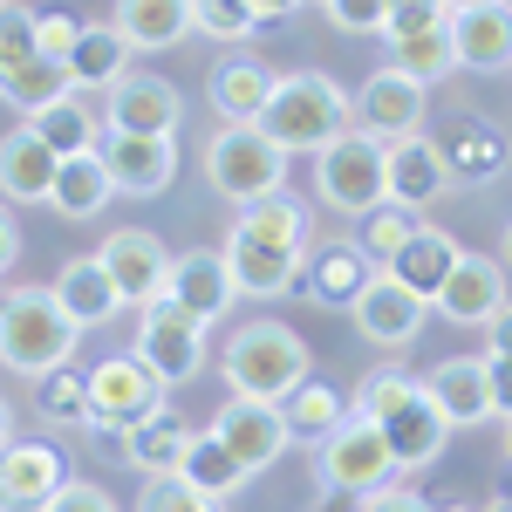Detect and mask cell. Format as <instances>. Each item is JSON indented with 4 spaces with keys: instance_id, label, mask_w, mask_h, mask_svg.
Segmentation results:
<instances>
[{
    "instance_id": "1",
    "label": "cell",
    "mask_w": 512,
    "mask_h": 512,
    "mask_svg": "<svg viewBox=\"0 0 512 512\" xmlns=\"http://www.w3.org/2000/svg\"><path fill=\"white\" fill-rule=\"evenodd\" d=\"M260 137H274V151H308L315 158L321 144H335L342 130H355V103L349 89L335 76H321V69H301V76H280L274 96H267V110L253 123Z\"/></svg>"
},
{
    "instance_id": "2",
    "label": "cell",
    "mask_w": 512,
    "mask_h": 512,
    "mask_svg": "<svg viewBox=\"0 0 512 512\" xmlns=\"http://www.w3.org/2000/svg\"><path fill=\"white\" fill-rule=\"evenodd\" d=\"M76 342L82 328L62 308H55V287H14L0 294V362L14 376H55L76 362Z\"/></svg>"
},
{
    "instance_id": "3",
    "label": "cell",
    "mask_w": 512,
    "mask_h": 512,
    "mask_svg": "<svg viewBox=\"0 0 512 512\" xmlns=\"http://www.w3.org/2000/svg\"><path fill=\"white\" fill-rule=\"evenodd\" d=\"M219 369H226V390L233 396H246V403H280V396H294L308 383V342L274 315L246 321V328H233Z\"/></svg>"
},
{
    "instance_id": "4",
    "label": "cell",
    "mask_w": 512,
    "mask_h": 512,
    "mask_svg": "<svg viewBox=\"0 0 512 512\" xmlns=\"http://www.w3.org/2000/svg\"><path fill=\"white\" fill-rule=\"evenodd\" d=\"M205 185L246 212L260 198L287 192V151H274V137H260L253 123H226L205 144Z\"/></svg>"
},
{
    "instance_id": "5",
    "label": "cell",
    "mask_w": 512,
    "mask_h": 512,
    "mask_svg": "<svg viewBox=\"0 0 512 512\" xmlns=\"http://www.w3.org/2000/svg\"><path fill=\"white\" fill-rule=\"evenodd\" d=\"M396 478H403V465L390 458V444H383V431H376L369 417H342V424L315 444V485L321 492L369 499V492H383Z\"/></svg>"
},
{
    "instance_id": "6",
    "label": "cell",
    "mask_w": 512,
    "mask_h": 512,
    "mask_svg": "<svg viewBox=\"0 0 512 512\" xmlns=\"http://www.w3.org/2000/svg\"><path fill=\"white\" fill-rule=\"evenodd\" d=\"M315 198L328 212H349V219L390 205L383 198V144L369 130H342L335 144H321L315 151Z\"/></svg>"
},
{
    "instance_id": "7",
    "label": "cell",
    "mask_w": 512,
    "mask_h": 512,
    "mask_svg": "<svg viewBox=\"0 0 512 512\" xmlns=\"http://www.w3.org/2000/svg\"><path fill=\"white\" fill-rule=\"evenodd\" d=\"M89 431H137L144 417H158V410H171L164 403V383L137 362V355H110V362H96L89 376Z\"/></svg>"
},
{
    "instance_id": "8",
    "label": "cell",
    "mask_w": 512,
    "mask_h": 512,
    "mask_svg": "<svg viewBox=\"0 0 512 512\" xmlns=\"http://www.w3.org/2000/svg\"><path fill=\"white\" fill-rule=\"evenodd\" d=\"M130 355L158 376L164 390H178V383H192L198 369H205V321H192L185 308H171V301H151V308H137V342Z\"/></svg>"
},
{
    "instance_id": "9",
    "label": "cell",
    "mask_w": 512,
    "mask_h": 512,
    "mask_svg": "<svg viewBox=\"0 0 512 512\" xmlns=\"http://www.w3.org/2000/svg\"><path fill=\"white\" fill-rule=\"evenodd\" d=\"M355 103V130H369L376 144H396V137H424V110H431V89L396 69H376L349 96Z\"/></svg>"
},
{
    "instance_id": "10",
    "label": "cell",
    "mask_w": 512,
    "mask_h": 512,
    "mask_svg": "<svg viewBox=\"0 0 512 512\" xmlns=\"http://www.w3.org/2000/svg\"><path fill=\"white\" fill-rule=\"evenodd\" d=\"M96 260H103V274L117 280L123 308H151L164 301V274H171V253H164L158 233H144V226H123L96 246Z\"/></svg>"
},
{
    "instance_id": "11",
    "label": "cell",
    "mask_w": 512,
    "mask_h": 512,
    "mask_svg": "<svg viewBox=\"0 0 512 512\" xmlns=\"http://www.w3.org/2000/svg\"><path fill=\"white\" fill-rule=\"evenodd\" d=\"M96 158L110 171V192L123 198H158L178 178V144L171 137H130V130H103Z\"/></svg>"
},
{
    "instance_id": "12",
    "label": "cell",
    "mask_w": 512,
    "mask_h": 512,
    "mask_svg": "<svg viewBox=\"0 0 512 512\" xmlns=\"http://www.w3.org/2000/svg\"><path fill=\"white\" fill-rule=\"evenodd\" d=\"M212 437L233 451L239 465H246V478L267 472L274 458H287V417H280V403H246V396H233V403H219V417H212Z\"/></svg>"
},
{
    "instance_id": "13",
    "label": "cell",
    "mask_w": 512,
    "mask_h": 512,
    "mask_svg": "<svg viewBox=\"0 0 512 512\" xmlns=\"http://www.w3.org/2000/svg\"><path fill=\"white\" fill-rule=\"evenodd\" d=\"M349 315H355V335H362V342H376V349H403V342H417V328H424V315H431V301L410 294L403 280L376 274L349 301Z\"/></svg>"
},
{
    "instance_id": "14",
    "label": "cell",
    "mask_w": 512,
    "mask_h": 512,
    "mask_svg": "<svg viewBox=\"0 0 512 512\" xmlns=\"http://www.w3.org/2000/svg\"><path fill=\"white\" fill-rule=\"evenodd\" d=\"M219 253H226L233 294H253V301H274V294H287V287L301 280V267H308V253H294V246H274V239L246 233V226H233Z\"/></svg>"
},
{
    "instance_id": "15",
    "label": "cell",
    "mask_w": 512,
    "mask_h": 512,
    "mask_svg": "<svg viewBox=\"0 0 512 512\" xmlns=\"http://www.w3.org/2000/svg\"><path fill=\"white\" fill-rule=\"evenodd\" d=\"M506 301H512L506 294V267H499L492 253H458L451 280L437 287V315L458 321V328H485Z\"/></svg>"
},
{
    "instance_id": "16",
    "label": "cell",
    "mask_w": 512,
    "mask_h": 512,
    "mask_svg": "<svg viewBox=\"0 0 512 512\" xmlns=\"http://www.w3.org/2000/svg\"><path fill=\"white\" fill-rule=\"evenodd\" d=\"M164 301L212 328V321L239 301V294H233V274H226V253H212V246L178 253V260H171V274H164Z\"/></svg>"
},
{
    "instance_id": "17",
    "label": "cell",
    "mask_w": 512,
    "mask_h": 512,
    "mask_svg": "<svg viewBox=\"0 0 512 512\" xmlns=\"http://www.w3.org/2000/svg\"><path fill=\"white\" fill-rule=\"evenodd\" d=\"M69 485V465L55 444H7L0 451V512H41Z\"/></svg>"
},
{
    "instance_id": "18",
    "label": "cell",
    "mask_w": 512,
    "mask_h": 512,
    "mask_svg": "<svg viewBox=\"0 0 512 512\" xmlns=\"http://www.w3.org/2000/svg\"><path fill=\"white\" fill-rule=\"evenodd\" d=\"M110 130H130V137H171L178 117H185V103H178V89L164 76H117L110 89Z\"/></svg>"
},
{
    "instance_id": "19",
    "label": "cell",
    "mask_w": 512,
    "mask_h": 512,
    "mask_svg": "<svg viewBox=\"0 0 512 512\" xmlns=\"http://www.w3.org/2000/svg\"><path fill=\"white\" fill-rule=\"evenodd\" d=\"M424 396L437 403V417L451 424V431H472L492 417V390H485V355H451V362H437L417 376Z\"/></svg>"
},
{
    "instance_id": "20",
    "label": "cell",
    "mask_w": 512,
    "mask_h": 512,
    "mask_svg": "<svg viewBox=\"0 0 512 512\" xmlns=\"http://www.w3.org/2000/svg\"><path fill=\"white\" fill-rule=\"evenodd\" d=\"M437 192H451V178H444V158H437L431 137H396V144H383V198L390 205L424 212Z\"/></svg>"
},
{
    "instance_id": "21",
    "label": "cell",
    "mask_w": 512,
    "mask_h": 512,
    "mask_svg": "<svg viewBox=\"0 0 512 512\" xmlns=\"http://www.w3.org/2000/svg\"><path fill=\"white\" fill-rule=\"evenodd\" d=\"M451 62L472 69V76H499L512 69V7H472V14H451Z\"/></svg>"
},
{
    "instance_id": "22",
    "label": "cell",
    "mask_w": 512,
    "mask_h": 512,
    "mask_svg": "<svg viewBox=\"0 0 512 512\" xmlns=\"http://www.w3.org/2000/svg\"><path fill=\"white\" fill-rule=\"evenodd\" d=\"M376 431H383V444H390V458L403 465V472L437 465V458H444V444H451V424L437 417V403L424 396V383H417V396H410L403 410H390Z\"/></svg>"
},
{
    "instance_id": "23",
    "label": "cell",
    "mask_w": 512,
    "mask_h": 512,
    "mask_svg": "<svg viewBox=\"0 0 512 512\" xmlns=\"http://www.w3.org/2000/svg\"><path fill=\"white\" fill-rule=\"evenodd\" d=\"M458 253H465V246H458V239L444 233V226H424V219H417V226H410V239L396 246V260L383 267V274H390V280H403L410 294H424V301H437V287L451 280V267H458Z\"/></svg>"
},
{
    "instance_id": "24",
    "label": "cell",
    "mask_w": 512,
    "mask_h": 512,
    "mask_svg": "<svg viewBox=\"0 0 512 512\" xmlns=\"http://www.w3.org/2000/svg\"><path fill=\"white\" fill-rule=\"evenodd\" d=\"M55 164L62 158L41 144L28 123L7 130V137H0V192L21 198V205H48V198H55Z\"/></svg>"
},
{
    "instance_id": "25",
    "label": "cell",
    "mask_w": 512,
    "mask_h": 512,
    "mask_svg": "<svg viewBox=\"0 0 512 512\" xmlns=\"http://www.w3.org/2000/svg\"><path fill=\"white\" fill-rule=\"evenodd\" d=\"M437 158H444V178L451 185H478V178H499V164H506V137L492 130V123L478 117H458L444 137H431Z\"/></svg>"
},
{
    "instance_id": "26",
    "label": "cell",
    "mask_w": 512,
    "mask_h": 512,
    "mask_svg": "<svg viewBox=\"0 0 512 512\" xmlns=\"http://www.w3.org/2000/svg\"><path fill=\"white\" fill-rule=\"evenodd\" d=\"M55 308L76 321V328H103L110 315H123V294H117V280L103 274V260L89 253V260H69L55 274Z\"/></svg>"
},
{
    "instance_id": "27",
    "label": "cell",
    "mask_w": 512,
    "mask_h": 512,
    "mask_svg": "<svg viewBox=\"0 0 512 512\" xmlns=\"http://www.w3.org/2000/svg\"><path fill=\"white\" fill-rule=\"evenodd\" d=\"M123 41H130V55L144 48V55H164V48H178V41L192 35V0H117V21H110Z\"/></svg>"
},
{
    "instance_id": "28",
    "label": "cell",
    "mask_w": 512,
    "mask_h": 512,
    "mask_svg": "<svg viewBox=\"0 0 512 512\" xmlns=\"http://www.w3.org/2000/svg\"><path fill=\"white\" fill-rule=\"evenodd\" d=\"M205 96H212V110H219L226 123H260L267 96H274V69H267V62H253V55L219 62L212 82H205Z\"/></svg>"
},
{
    "instance_id": "29",
    "label": "cell",
    "mask_w": 512,
    "mask_h": 512,
    "mask_svg": "<svg viewBox=\"0 0 512 512\" xmlns=\"http://www.w3.org/2000/svg\"><path fill=\"white\" fill-rule=\"evenodd\" d=\"M192 437L198 431L178 417V410H158V417H144L137 431H123V458H130L144 478H164V472H178V465H185Z\"/></svg>"
},
{
    "instance_id": "30",
    "label": "cell",
    "mask_w": 512,
    "mask_h": 512,
    "mask_svg": "<svg viewBox=\"0 0 512 512\" xmlns=\"http://www.w3.org/2000/svg\"><path fill=\"white\" fill-rule=\"evenodd\" d=\"M301 274H308V301H321V308H349L355 294L376 280V267H369V253H362L355 239H335V246L315 253Z\"/></svg>"
},
{
    "instance_id": "31",
    "label": "cell",
    "mask_w": 512,
    "mask_h": 512,
    "mask_svg": "<svg viewBox=\"0 0 512 512\" xmlns=\"http://www.w3.org/2000/svg\"><path fill=\"white\" fill-rule=\"evenodd\" d=\"M69 82L76 89H110L117 76H130V41L110 28V21H82V35H76V48H69Z\"/></svg>"
},
{
    "instance_id": "32",
    "label": "cell",
    "mask_w": 512,
    "mask_h": 512,
    "mask_svg": "<svg viewBox=\"0 0 512 512\" xmlns=\"http://www.w3.org/2000/svg\"><path fill=\"white\" fill-rule=\"evenodd\" d=\"M28 130H35V137L48 144V151H55V158H89V151L103 144V123H96V110H89L82 96H62L55 110L28 117Z\"/></svg>"
},
{
    "instance_id": "33",
    "label": "cell",
    "mask_w": 512,
    "mask_h": 512,
    "mask_svg": "<svg viewBox=\"0 0 512 512\" xmlns=\"http://www.w3.org/2000/svg\"><path fill=\"white\" fill-rule=\"evenodd\" d=\"M62 219H96L103 205H110V171L103 158L89 151V158H62L55 164V198H48Z\"/></svg>"
},
{
    "instance_id": "34",
    "label": "cell",
    "mask_w": 512,
    "mask_h": 512,
    "mask_svg": "<svg viewBox=\"0 0 512 512\" xmlns=\"http://www.w3.org/2000/svg\"><path fill=\"white\" fill-rule=\"evenodd\" d=\"M62 96H76V82H69L62 62H48V55H35V62H28V69H14V76H0V103H7V110H21V117L55 110Z\"/></svg>"
},
{
    "instance_id": "35",
    "label": "cell",
    "mask_w": 512,
    "mask_h": 512,
    "mask_svg": "<svg viewBox=\"0 0 512 512\" xmlns=\"http://www.w3.org/2000/svg\"><path fill=\"white\" fill-rule=\"evenodd\" d=\"M178 478H185V485H198L205 499H219V506H226L239 485H246V465H239V458H233V451H226L212 431H198L192 451H185V465H178Z\"/></svg>"
},
{
    "instance_id": "36",
    "label": "cell",
    "mask_w": 512,
    "mask_h": 512,
    "mask_svg": "<svg viewBox=\"0 0 512 512\" xmlns=\"http://www.w3.org/2000/svg\"><path fill=\"white\" fill-rule=\"evenodd\" d=\"M233 226H246V233H260V239H274V246H294V253H308L315 212H308V205H301L294 192H274V198H260V205H246Z\"/></svg>"
},
{
    "instance_id": "37",
    "label": "cell",
    "mask_w": 512,
    "mask_h": 512,
    "mask_svg": "<svg viewBox=\"0 0 512 512\" xmlns=\"http://www.w3.org/2000/svg\"><path fill=\"white\" fill-rule=\"evenodd\" d=\"M280 417H287V437H301V444H321V437L335 431L342 417H349V396H335L328 383H301L294 396H280Z\"/></svg>"
},
{
    "instance_id": "38",
    "label": "cell",
    "mask_w": 512,
    "mask_h": 512,
    "mask_svg": "<svg viewBox=\"0 0 512 512\" xmlns=\"http://www.w3.org/2000/svg\"><path fill=\"white\" fill-rule=\"evenodd\" d=\"M383 69H396V76H410V82H444L458 62H451V21L444 28H431V35H403L390 41V55H383Z\"/></svg>"
},
{
    "instance_id": "39",
    "label": "cell",
    "mask_w": 512,
    "mask_h": 512,
    "mask_svg": "<svg viewBox=\"0 0 512 512\" xmlns=\"http://www.w3.org/2000/svg\"><path fill=\"white\" fill-rule=\"evenodd\" d=\"M417 396V376L410 369H396V362H383V369H369L362 383H355V396H349V417H369V424H383L390 410H403Z\"/></svg>"
},
{
    "instance_id": "40",
    "label": "cell",
    "mask_w": 512,
    "mask_h": 512,
    "mask_svg": "<svg viewBox=\"0 0 512 512\" xmlns=\"http://www.w3.org/2000/svg\"><path fill=\"white\" fill-rule=\"evenodd\" d=\"M410 226H417V212H403V205H376V212H362V226H355V246L369 253V267L383 274L396 260V246L410 239Z\"/></svg>"
},
{
    "instance_id": "41",
    "label": "cell",
    "mask_w": 512,
    "mask_h": 512,
    "mask_svg": "<svg viewBox=\"0 0 512 512\" xmlns=\"http://www.w3.org/2000/svg\"><path fill=\"white\" fill-rule=\"evenodd\" d=\"M35 410L55 424V431H89V383L69 376V369H55V376H41Z\"/></svg>"
},
{
    "instance_id": "42",
    "label": "cell",
    "mask_w": 512,
    "mask_h": 512,
    "mask_svg": "<svg viewBox=\"0 0 512 512\" xmlns=\"http://www.w3.org/2000/svg\"><path fill=\"white\" fill-rule=\"evenodd\" d=\"M192 35H212V41H253L260 35V14L246 0H192Z\"/></svg>"
},
{
    "instance_id": "43",
    "label": "cell",
    "mask_w": 512,
    "mask_h": 512,
    "mask_svg": "<svg viewBox=\"0 0 512 512\" xmlns=\"http://www.w3.org/2000/svg\"><path fill=\"white\" fill-rule=\"evenodd\" d=\"M35 14L41 7H21V0H0V76L28 69L41 48H35Z\"/></svg>"
},
{
    "instance_id": "44",
    "label": "cell",
    "mask_w": 512,
    "mask_h": 512,
    "mask_svg": "<svg viewBox=\"0 0 512 512\" xmlns=\"http://www.w3.org/2000/svg\"><path fill=\"white\" fill-rule=\"evenodd\" d=\"M137 512H226V506H219V499H205L198 485H185L178 472H164V478H144Z\"/></svg>"
},
{
    "instance_id": "45",
    "label": "cell",
    "mask_w": 512,
    "mask_h": 512,
    "mask_svg": "<svg viewBox=\"0 0 512 512\" xmlns=\"http://www.w3.org/2000/svg\"><path fill=\"white\" fill-rule=\"evenodd\" d=\"M451 14L437 7V0H390L383 7V41H403V35H431V28H444Z\"/></svg>"
},
{
    "instance_id": "46",
    "label": "cell",
    "mask_w": 512,
    "mask_h": 512,
    "mask_svg": "<svg viewBox=\"0 0 512 512\" xmlns=\"http://www.w3.org/2000/svg\"><path fill=\"white\" fill-rule=\"evenodd\" d=\"M76 35H82V14H35V48L48 55V62H69V48H76Z\"/></svg>"
},
{
    "instance_id": "47",
    "label": "cell",
    "mask_w": 512,
    "mask_h": 512,
    "mask_svg": "<svg viewBox=\"0 0 512 512\" xmlns=\"http://www.w3.org/2000/svg\"><path fill=\"white\" fill-rule=\"evenodd\" d=\"M383 7L390 0H328V21L342 35H383Z\"/></svg>"
},
{
    "instance_id": "48",
    "label": "cell",
    "mask_w": 512,
    "mask_h": 512,
    "mask_svg": "<svg viewBox=\"0 0 512 512\" xmlns=\"http://www.w3.org/2000/svg\"><path fill=\"white\" fill-rule=\"evenodd\" d=\"M41 512H117V499H110L103 485H89V478H69V485H62Z\"/></svg>"
},
{
    "instance_id": "49",
    "label": "cell",
    "mask_w": 512,
    "mask_h": 512,
    "mask_svg": "<svg viewBox=\"0 0 512 512\" xmlns=\"http://www.w3.org/2000/svg\"><path fill=\"white\" fill-rule=\"evenodd\" d=\"M355 512H437V506H431V499H417L410 485H383V492L355 499Z\"/></svg>"
},
{
    "instance_id": "50",
    "label": "cell",
    "mask_w": 512,
    "mask_h": 512,
    "mask_svg": "<svg viewBox=\"0 0 512 512\" xmlns=\"http://www.w3.org/2000/svg\"><path fill=\"white\" fill-rule=\"evenodd\" d=\"M485 390H492V417H512V362L485 355Z\"/></svg>"
},
{
    "instance_id": "51",
    "label": "cell",
    "mask_w": 512,
    "mask_h": 512,
    "mask_svg": "<svg viewBox=\"0 0 512 512\" xmlns=\"http://www.w3.org/2000/svg\"><path fill=\"white\" fill-rule=\"evenodd\" d=\"M485 355H499V362H512V301L499 308V315L485 321Z\"/></svg>"
},
{
    "instance_id": "52",
    "label": "cell",
    "mask_w": 512,
    "mask_h": 512,
    "mask_svg": "<svg viewBox=\"0 0 512 512\" xmlns=\"http://www.w3.org/2000/svg\"><path fill=\"white\" fill-rule=\"evenodd\" d=\"M14 260H21V226H14V219L0 212V274H7Z\"/></svg>"
},
{
    "instance_id": "53",
    "label": "cell",
    "mask_w": 512,
    "mask_h": 512,
    "mask_svg": "<svg viewBox=\"0 0 512 512\" xmlns=\"http://www.w3.org/2000/svg\"><path fill=\"white\" fill-rule=\"evenodd\" d=\"M246 7H253V14H260V28H267V21H287L301 0H246Z\"/></svg>"
},
{
    "instance_id": "54",
    "label": "cell",
    "mask_w": 512,
    "mask_h": 512,
    "mask_svg": "<svg viewBox=\"0 0 512 512\" xmlns=\"http://www.w3.org/2000/svg\"><path fill=\"white\" fill-rule=\"evenodd\" d=\"M444 14H472V7H499V0H437Z\"/></svg>"
},
{
    "instance_id": "55",
    "label": "cell",
    "mask_w": 512,
    "mask_h": 512,
    "mask_svg": "<svg viewBox=\"0 0 512 512\" xmlns=\"http://www.w3.org/2000/svg\"><path fill=\"white\" fill-rule=\"evenodd\" d=\"M14 444V417H7V403H0V451Z\"/></svg>"
},
{
    "instance_id": "56",
    "label": "cell",
    "mask_w": 512,
    "mask_h": 512,
    "mask_svg": "<svg viewBox=\"0 0 512 512\" xmlns=\"http://www.w3.org/2000/svg\"><path fill=\"white\" fill-rule=\"evenodd\" d=\"M506 458H512V417H506Z\"/></svg>"
},
{
    "instance_id": "57",
    "label": "cell",
    "mask_w": 512,
    "mask_h": 512,
    "mask_svg": "<svg viewBox=\"0 0 512 512\" xmlns=\"http://www.w3.org/2000/svg\"><path fill=\"white\" fill-rule=\"evenodd\" d=\"M506 267H512V226H506Z\"/></svg>"
},
{
    "instance_id": "58",
    "label": "cell",
    "mask_w": 512,
    "mask_h": 512,
    "mask_svg": "<svg viewBox=\"0 0 512 512\" xmlns=\"http://www.w3.org/2000/svg\"><path fill=\"white\" fill-rule=\"evenodd\" d=\"M492 512H512V499H499V506H492Z\"/></svg>"
},
{
    "instance_id": "59",
    "label": "cell",
    "mask_w": 512,
    "mask_h": 512,
    "mask_svg": "<svg viewBox=\"0 0 512 512\" xmlns=\"http://www.w3.org/2000/svg\"><path fill=\"white\" fill-rule=\"evenodd\" d=\"M444 512H472V506H444Z\"/></svg>"
},
{
    "instance_id": "60",
    "label": "cell",
    "mask_w": 512,
    "mask_h": 512,
    "mask_svg": "<svg viewBox=\"0 0 512 512\" xmlns=\"http://www.w3.org/2000/svg\"><path fill=\"white\" fill-rule=\"evenodd\" d=\"M321 7H328V0H321Z\"/></svg>"
},
{
    "instance_id": "61",
    "label": "cell",
    "mask_w": 512,
    "mask_h": 512,
    "mask_svg": "<svg viewBox=\"0 0 512 512\" xmlns=\"http://www.w3.org/2000/svg\"><path fill=\"white\" fill-rule=\"evenodd\" d=\"M506 499H512V492H506Z\"/></svg>"
},
{
    "instance_id": "62",
    "label": "cell",
    "mask_w": 512,
    "mask_h": 512,
    "mask_svg": "<svg viewBox=\"0 0 512 512\" xmlns=\"http://www.w3.org/2000/svg\"><path fill=\"white\" fill-rule=\"evenodd\" d=\"M506 7H512V0H506Z\"/></svg>"
}]
</instances>
